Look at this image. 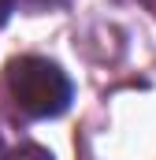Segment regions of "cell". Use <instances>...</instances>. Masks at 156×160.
<instances>
[{"mask_svg": "<svg viewBox=\"0 0 156 160\" xmlns=\"http://www.w3.org/2000/svg\"><path fill=\"white\" fill-rule=\"evenodd\" d=\"M7 93L34 119L60 116L71 104V82H67V75L52 60H41V56H19V60L7 63Z\"/></svg>", "mask_w": 156, "mask_h": 160, "instance_id": "obj_1", "label": "cell"}, {"mask_svg": "<svg viewBox=\"0 0 156 160\" xmlns=\"http://www.w3.org/2000/svg\"><path fill=\"white\" fill-rule=\"evenodd\" d=\"M11 160H52V157H48L41 145H22V149H19V153H15Z\"/></svg>", "mask_w": 156, "mask_h": 160, "instance_id": "obj_2", "label": "cell"}, {"mask_svg": "<svg viewBox=\"0 0 156 160\" xmlns=\"http://www.w3.org/2000/svg\"><path fill=\"white\" fill-rule=\"evenodd\" d=\"M11 8H15V0H0V26L7 22V15H11Z\"/></svg>", "mask_w": 156, "mask_h": 160, "instance_id": "obj_3", "label": "cell"}]
</instances>
